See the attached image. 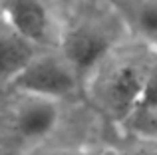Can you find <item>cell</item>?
Listing matches in <instances>:
<instances>
[{"instance_id":"cell-12","label":"cell","mask_w":157,"mask_h":155,"mask_svg":"<svg viewBox=\"0 0 157 155\" xmlns=\"http://www.w3.org/2000/svg\"><path fill=\"white\" fill-rule=\"evenodd\" d=\"M113 155H115V153H113Z\"/></svg>"},{"instance_id":"cell-4","label":"cell","mask_w":157,"mask_h":155,"mask_svg":"<svg viewBox=\"0 0 157 155\" xmlns=\"http://www.w3.org/2000/svg\"><path fill=\"white\" fill-rule=\"evenodd\" d=\"M2 14L10 30L36 46H44L52 40V14L42 0H4Z\"/></svg>"},{"instance_id":"cell-8","label":"cell","mask_w":157,"mask_h":155,"mask_svg":"<svg viewBox=\"0 0 157 155\" xmlns=\"http://www.w3.org/2000/svg\"><path fill=\"white\" fill-rule=\"evenodd\" d=\"M137 22L143 34L157 40V0H149V2L143 4L141 10H139Z\"/></svg>"},{"instance_id":"cell-5","label":"cell","mask_w":157,"mask_h":155,"mask_svg":"<svg viewBox=\"0 0 157 155\" xmlns=\"http://www.w3.org/2000/svg\"><path fill=\"white\" fill-rule=\"evenodd\" d=\"M60 101L48 97L24 96V101L14 112V133L24 141L38 143L50 137L60 123Z\"/></svg>"},{"instance_id":"cell-10","label":"cell","mask_w":157,"mask_h":155,"mask_svg":"<svg viewBox=\"0 0 157 155\" xmlns=\"http://www.w3.org/2000/svg\"><path fill=\"white\" fill-rule=\"evenodd\" d=\"M145 119L149 121V127H153L155 131H157V112H155V113H151V115H147Z\"/></svg>"},{"instance_id":"cell-6","label":"cell","mask_w":157,"mask_h":155,"mask_svg":"<svg viewBox=\"0 0 157 155\" xmlns=\"http://www.w3.org/2000/svg\"><path fill=\"white\" fill-rule=\"evenodd\" d=\"M38 54V46L8 28L0 32V84H10Z\"/></svg>"},{"instance_id":"cell-3","label":"cell","mask_w":157,"mask_h":155,"mask_svg":"<svg viewBox=\"0 0 157 155\" xmlns=\"http://www.w3.org/2000/svg\"><path fill=\"white\" fill-rule=\"evenodd\" d=\"M145 68H147V60L145 62L127 60V62L119 64L117 68H113V72L107 76L105 101L115 117L127 119L129 115L137 113Z\"/></svg>"},{"instance_id":"cell-7","label":"cell","mask_w":157,"mask_h":155,"mask_svg":"<svg viewBox=\"0 0 157 155\" xmlns=\"http://www.w3.org/2000/svg\"><path fill=\"white\" fill-rule=\"evenodd\" d=\"M155 112H157V54L149 56V60H147L143 89H141V97H139V105H137V113L143 117L151 115Z\"/></svg>"},{"instance_id":"cell-9","label":"cell","mask_w":157,"mask_h":155,"mask_svg":"<svg viewBox=\"0 0 157 155\" xmlns=\"http://www.w3.org/2000/svg\"><path fill=\"white\" fill-rule=\"evenodd\" d=\"M115 155H157L155 147H127L123 151H117Z\"/></svg>"},{"instance_id":"cell-2","label":"cell","mask_w":157,"mask_h":155,"mask_svg":"<svg viewBox=\"0 0 157 155\" xmlns=\"http://www.w3.org/2000/svg\"><path fill=\"white\" fill-rule=\"evenodd\" d=\"M113 48V40L104 28L80 22L66 28L60 36V54L74 68L78 78H86L98 70Z\"/></svg>"},{"instance_id":"cell-11","label":"cell","mask_w":157,"mask_h":155,"mask_svg":"<svg viewBox=\"0 0 157 155\" xmlns=\"http://www.w3.org/2000/svg\"><path fill=\"white\" fill-rule=\"evenodd\" d=\"M50 155H82V153H74V151H56V153H50Z\"/></svg>"},{"instance_id":"cell-1","label":"cell","mask_w":157,"mask_h":155,"mask_svg":"<svg viewBox=\"0 0 157 155\" xmlns=\"http://www.w3.org/2000/svg\"><path fill=\"white\" fill-rule=\"evenodd\" d=\"M80 78L62 54H36V58L10 81V88L22 96L48 97L62 101L74 96Z\"/></svg>"}]
</instances>
